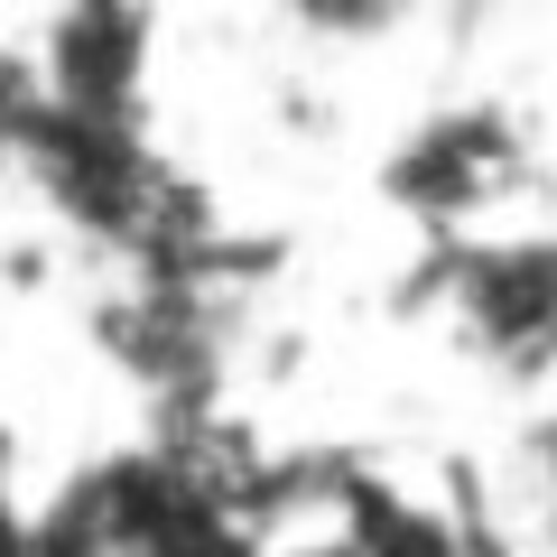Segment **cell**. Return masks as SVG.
I'll return each mask as SVG.
<instances>
[{"label":"cell","mask_w":557,"mask_h":557,"mask_svg":"<svg viewBox=\"0 0 557 557\" xmlns=\"http://www.w3.org/2000/svg\"><path fill=\"white\" fill-rule=\"evenodd\" d=\"M317 38H335V47H362V38H391L399 20H409V0H288Z\"/></svg>","instance_id":"2"},{"label":"cell","mask_w":557,"mask_h":557,"mask_svg":"<svg viewBox=\"0 0 557 557\" xmlns=\"http://www.w3.org/2000/svg\"><path fill=\"white\" fill-rule=\"evenodd\" d=\"M530 465H539V493L557 502V418H548V428H539V437H530Z\"/></svg>","instance_id":"3"},{"label":"cell","mask_w":557,"mask_h":557,"mask_svg":"<svg viewBox=\"0 0 557 557\" xmlns=\"http://www.w3.org/2000/svg\"><path fill=\"white\" fill-rule=\"evenodd\" d=\"M139 75V38L121 20V0H75L57 20V94L75 112H112Z\"/></svg>","instance_id":"1"}]
</instances>
